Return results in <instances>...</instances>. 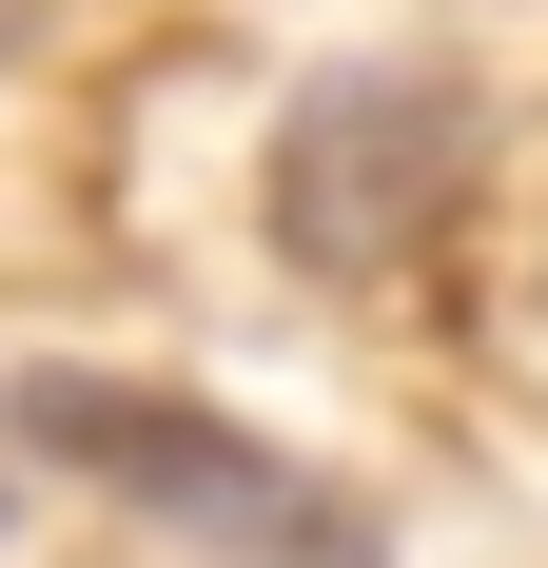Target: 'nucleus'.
Listing matches in <instances>:
<instances>
[{
    "label": "nucleus",
    "instance_id": "1",
    "mask_svg": "<svg viewBox=\"0 0 548 568\" xmlns=\"http://www.w3.org/2000/svg\"><path fill=\"white\" fill-rule=\"evenodd\" d=\"M20 452H59L79 490L158 510L176 549H235V568H392V529L333 490V470L255 452L235 412L196 393H118V373H20Z\"/></svg>",
    "mask_w": 548,
    "mask_h": 568
},
{
    "label": "nucleus",
    "instance_id": "4",
    "mask_svg": "<svg viewBox=\"0 0 548 568\" xmlns=\"http://www.w3.org/2000/svg\"><path fill=\"white\" fill-rule=\"evenodd\" d=\"M0 529H20V470H0Z\"/></svg>",
    "mask_w": 548,
    "mask_h": 568
},
{
    "label": "nucleus",
    "instance_id": "2",
    "mask_svg": "<svg viewBox=\"0 0 548 568\" xmlns=\"http://www.w3.org/2000/svg\"><path fill=\"white\" fill-rule=\"evenodd\" d=\"M255 196H274V255L294 275H392L470 196V79L450 59H333V79H294Z\"/></svg>",
    "mask_w": 548,
    "mask_h": 568
},
{
    "label": "nucleus",
    "instance_id": "3",
    "mask_svg": "<svg viewBox=\"0 0 548 568\" xmlns=\"http://www.w3.org/2000/svg\"><path fill=\"white\" fill-rule=\"evenodd\" d=\"M40 20H59V0H0V59H20V40H40Z\"/></svg>",
    "mask_w": 548,
    "mask_h": 568
}]
</instances>
